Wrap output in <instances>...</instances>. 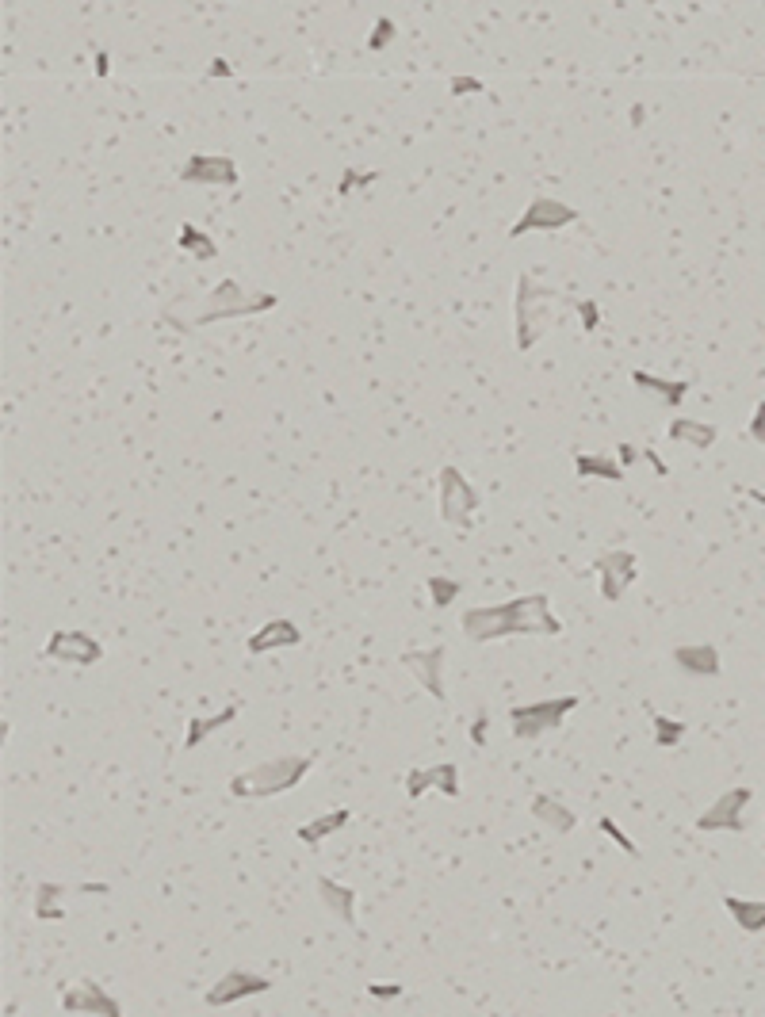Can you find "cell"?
Segmentation results:
<instances>
[{
  "mask_svg": "<svg viewBox=\"0 0 765 1017\" xmlns=\"http://www.w3.org/2000/svg\"><path fill=\"white\" fill-rule=\"evenodd\" d=\"M444 792L448 800H456L459 796V765L456 761H440V765H429V769H414V773H406V796L410 800H421L425 792Z\"/></svg>",
  "mask_w": 765,
  "mask_h": 1017,
  "instance_id": "5bb4252c",
  "label": "cell"
},
{
  "mask_svg": "<svg viewBox=\"0 0 765 1017\" xmlns=\"http://www.w3.org/2000/svg\"><path fill=\"white\" fill-rule=\"evenodd\" d=\"M651 723H655V742L658 746H678L681 738L689 735V723H681V719H670V715L662 712H651Z\"/></svg>",
  "mask_w": 765,
  "mask_h": 1017,
  "instance_id": "83f0119b",
  "label": "cell"
},
{
  "mask_svg": "<svg viewBox=\"0 0 765 1017\" xmlns=\"http://www.w3.org/2000/svg\"><path fill=\"white\" fill-rule=\"evenodd\" d=\"M372 180H379V173H375V169H368V173H364V169H345V176H341V184H337V192L349 195L352 188H368Z\"/></svg>",
  "mask_w": 765,
  "mask_h": 1017,
  "instance_id": "1f68e13d",
  "label": "cell"
},
{
  "mask_svg": "<svg viewBox=\"0 0 765 1017\" xmlns=\"http://www.w3.org/2000/svg\"><path fill=\"white\" fill-rule=\"evenodd\" d=\"M299 643H303V631L295 628L291 620H268V624H261V631L249 635L245 650L249 654H272V650H291L299 647Z\"/></svg>",
  "mask_w": 765,
  "mask_h": 1017,
  "instance_id": "2e32d148",
  "label": "cell"
},
{
  "mask_svg": "<svg viewBox=\"0 0 765 1017\" xmlns=\"http://www.w3.org/2000/svg\"><path fill=\"white\" fill-rule=\"evenodd\" d=\"M643 459H647V463H651V467H655V471H658V475H662V478L670 475V467H666V463H662V459H658V452H651V448H643Z\"/></svg>",
  "mask_w": 765,
  "mask_h": 1017,
  "instance_id": "f35d334b",
  "label": "cell"
},
{
  "mask_svg": "<svg viewBox=\"0 0 765 1017\" xmlns=\"http://www.w3.org/2000/svg\"><path fill=\"white\" fill-rule=\"evenodd\" d=\"M368 995L372 998H398L402 995V983H368Z\"/></svg>",
  "mask_w": 765,
  "mask_h": 1017,
  "instance_id": "d590c367",
  "label": "cell"
},
{
  "mask_svg": "<svg viewBox=\"0 0 765 1017\" xmlns=\"http://www.w3.org/2000/svg\"><path fill=\"white\" fill-rule=\"evenodd\" d=\"M352 823V811L349 807H337V811H326V815H318V819H310L295 830V838L303 845H322L329 834H337V830H345Z\"/></svg>",
  "mask_w": 765,
  "mask_h": 1017,
  "instance_id": "44dd1931",
  "label": "cell"
},
{
  "mask_svg": "<svg viewBox=\"0 0 765 1017\" xmlns=\"http://www.w3.org/2000/svg\"><path fill=\"white\" fill-rule=\"evenodd\" d=\"M616 452H620V467H632L635 459H643V452H639V448H632V444H620Z\"/></svg>",
  "mask_w": 765,
  "mask_h": 1017,
  "instance_id": "74e56055",
  "label": "cell"
},
{
  "mask_svg": "<svg viewBox=\"0 0 765 1017\" xmlns=\"http://www.w3.org/2000/svg\"><path fill=\"white\" fill-rule=\"evenodd\" d=\"M486 731H490V715H479V719L471 723V742H475V746H486Z\"/></svg>",
  "mask_w": 765,
  "mask_h": 1017,
  "instance_id": "8d00e7d4",
  "label": "cell"
},
{
  "mask_svg": "<svg viewBox=\"0 0 765 1017\" xmlns=\"http://www.w3.org/2000/svg\"><path fill=\"white\" fill-rule=\"evenodd\" d=\"M314 769V758L306 754H287V758L261 761L253 769H241L238 777L230 780V796L238 800H272L284 796L295 784H303V777Z\"/></svg>",
  "mask_w": 765,
  "mask_h": 1017,
  "instance_id": "7a4b0ae2",
  "label": "cell"
},
{
  "mask_svg": "<svg viewBox=\"0 0 765 1017\" xmlns=\"http://www.w3.org/2000/svg\"><path fill=\"white\" fill-rule=\"evenodd\" d=\"M746 436H750V440H758V444L765 448V402H758V410H754V417H750Z\"/></svg>",
  "mask_w": 765,
  "mask_h": 1017,
  "instance_id": "836d02e7",
  "label": "cell"
},
{
  "mask_svg": "<svg viewBox=\"0 0 765 1017\" xmlns=\"http://www.w3.org/2000/svg\"><path fill=\"white\" fill-rule=\"evenodd\" d=\"M593 574H597V589L605 601H620L628 593V585L639 578V559L632 551H605L601 559H593Z\"/></svg>",
  "mask_w": 765,
  "mask_h": 1017,
  "instance_id": "30bf717a",
  "label": "cell"
},
{
  "mask_svg": "<svg viewBox=\"0 0 765 1017\" xmlns=\"http://www.w3.org/2000/svg\"><path fill=\"white\" fill-rule=\"evenodd\" d=\"M570 222H578V211L570 203L551 199V195H536L525 207V215L509 226V241H521L525 234H555Z\"/></svg>",
  "mask_w": 765,
  "mask_h": 1017,
  "instance_id": "52a82bcc",
  "label": "cell"
},
{
  "mask_svg": "<svg viewBox=\"0 0 765 1017\" xmlns=\"http://www.w3.org/2000/svg\"><path fill=\"white\" fill-rule=\"evenodd\" d=\"M448 85H452V92H456V96H467V92H482L479 77H452Z\"/></svg>",
  "mask_w": 765,
  "mask_h": 1017,
  "instance_id": "e575fe53",
  "label": "cell"
},
{
  "mask_svg": "<svg viewBox=\"0 0 765 1017\" xmlns=\"http://www.w3.org/2000/svg\"><path fill=\"white\" fill-rule=\"evenodd\" d=\"M597 830H601V834H609L612 842L620 845V849H624V853H628V857H639V845H635L632 838H628V834H624V830H620V826L612 823L609 815H601V819H597Z\"/></svg>",
  "mask_w": 765,
  "mask_h": 1017,
  "instance_id": "f546056e",
  "label": "cell"
},
{
  "mask_svg": "<svg viewBox=\"0 0 765 1017\" xmlns=\"http://www.w3.org/2000/svg\"><path fill=\"white\" fill-rule=\"evenodd\" d=\"M280 303L272 291H257V295H245L238 280H222L215 283L211 295H203V303L196 306V314L188 318V329L196 325H211V322H226V318H245V314H264Z\"/></svg>",
  "mask_w": 765,
  "mask_h": 1017,
  "instance_id": "3957f363",
  "label": "cell"
},
{
  "mask_svg": "<svg viewBox=\"0 0 765 1017\" xmlns=\"http://www.w3.org/2000/svg\"><path fill=\"white\" fill-rule=\"evenodd\" d=\"M727 914L735 918V926L746 933H762L765 930V903L762 899H739V895H727L723 899Z\"/></svg>",
  "mask_w": 765,
  "mask_h": 1017,
  "instance_id": "d4e9b609",
  "label": "cell"
},
{
  "mask_svg": "<svg viewBox=\"0 0 765 1017\" xmlns=\"http://www.w3.org/2000/svg\"><path fill=\"white\" fill-rule=\"evenodd\" d=\"M184 184H207V188H234L238 184V165L226 153H192L180 165Z\"/></svg>",
  "mask_w": 765,
  "mask_h": 1017,
  "instance_id": "8fae6325",
  "label": "cell"
},
{
  "mask_svg": "<svg viewBox=\"0 0 765 1017\" xmlns=\"http://www.w3.org/2000/svg\"><path fill=\"white\" fill-rule=\"evenodd\" d=\"M268 991H272V979H268V975L230 968V972L222 975L219 983L203 995V1002H207V1006H234L241 998H257V995H268Z\"/></svg>",
  "mask_w": 765,
  "mask_h": 1017,
  "instance_id": "4fadbf2b",
  "label": "cell"
},
{
  "mask_svg": "<svg viewBox=\"0 0 765 1017\" xmlns=\"http://www.w3.org/2000/svg\"><path fill=\"white\" fill-rule=\"evenodd\" d=\"M43 658H50V662H66V666H77V670H88V666L104 662V643H100L96 635H88V631L62 628L46 639Z\"/></svg>",
  "mask_w": 765,
  "mask_h": 1017,
  "instance_id": "ba28073f",
  "label": "cell"
},
{
  "mask_svg": "<svg viewBox=\"0 0 765 1017\" xmlns=\"http://www.w3.org/2000/svg\"><path fill=\"white\" fill-rule=\"evenodd\" d=\"M674 666L685 670L689 677H720L723 662L720 650L712 643H697V647H678L674 650Z\"/></svg>",
  "mask_w": 765,
  "mask_h": 1017,
  "instance_id": "ac0fdd59",
  "label": "cell"
},
{
  "mask_svg": "<svg viewBox=\"0 0 765 1017\" xmlns=\"http://www.w3.org/2000/svg\"><path fill=\"white\" fill-rule=\"evenodd\" d=\"M188 257H199V260H215L219 257V245L211 241V234L207 230H199V226H192V222H184L180 226V241H176Z\"/></svg>",
  "mask_w": 765,
  "mask_h": 1017,
  "instance_id": "4316f807",
  "label": "cell"
},
{
  "mask_svg": "<svg viewBox=\"0 0 765 1017\" xmlns=\"http://www.w3.org/2000/svg\"><path fill=\"white\" fill-rule=\"evenodd\" d=\"M238 712H241V704H226V708L215 712V715H192V719H188V735H184V750L203 746V742L215 735V731H222L226 723H234Z\"/></svg>",
  "mask_w": 765,
  "mask_h": 1017,
  "instance_id": "ffe728a7",
  "label": "cell"
},
{
  "mask_svg": "<svg viewBox=\"0 0 765 1017\" xmlns=\"http://www.w3.org/2000/svg\"><path fill=\"white\" fill-rule=\"evenodd\" d=\"M528 811H532V819L544 826V830H551V834H574V826H578V815H574L563 800L547 796V792H540L536 800L528 803Z\"/></svg>",
  "mask_w": 765,
  "mask_h": 1017,
  "instance_id": "e0dca14e",
  "label": "cell"
},
{
  "mask_svg": "<svg viewBox=\"0 0 765 1017\" xmlns=\"http://www.w3.org/2000/svg\"><path fill=\"white\" fill-rule=\"evenodd\" d=\"M459 628L471 643H494V639H509V635H559L563 624L555 620L547 593H528V597H513L505 605L467 608Z\"/></svg>",
  "mask_w": 765,
  "mask_h": 1017,
  "instance_id": "6da1fadb",
  "label": "cell"
},
{
  "mask_svg": "<svg viewBox=\"0 0 765 1017\" xmlns=\"http://www.w3.org/2000/svg\"><path fill=\"white\" fill-rule=\"evenodd\" d=\"M555 299H559V295H555L551 287H544L532 272H525V276L517 280V303H513V310H517V348H521V352H528V348L544 337Z\"/></svg>",
  "mask_w": 765,
  "mask_h": 1017,
  "instance_id": "277c9868",
  "label": "cell"
},
{
  "mask_svg": "<svg viewBox=\"0 0 765 1017\" xmlns=\"http://www.w3.org/2000/svg\"><path fill=\"white\" fill-rule=\"evenodd\" d=\"M746 498H754L758 505H765V490H746Z\"/></svg>",
  "mask_w": 765,
  "mask_h": 1017,
  "instance_id": "ab89813d",
  "label": "cell"
},
{
  "mask_svg": "<svg viewBox=\"0 0 765 1017\" xmlns=\"http://www.w3.org/2000/svg\"><path fill=\"white\" fill-rule=\"evenodd\" d=\"M574 471L578 478H605V482H620L624 478V467L609 459V455H590V452H578L574 455Z\"/></svg>",
  "mask_w": 765,
  "mask_h": 1017,
  "instance_id": "484cf974",
  "label": "cell"
},
{
  "mask_svg": "<svg viewBox=\"0 0 765 1017\" xmlns=\"http://www.w3.org/2000/svg\"><path fill=\"white\" fill-rule=\"evenodd\" d=\"M459 593H463V585H459L456 578H440V574L429 578V597H433V608H448Z\"/></svg>",
  "mask_w": 765,
  "mask_h": 1017,
  "instance_id": "f1b7e54d",
  "label": "cell"
},
{
  "mask_svg": "<svg viewBox=\"0 0 765 1017\" xmlns=\"http://www.w3.org/2000/svg\"><path fill=\"white\" fill-rule=\"evenodd\" d=\"M81 891V884H39L35 888V918L39 922H62L66 918V907L62 899Z\"/></svg>",
  "mask_w": 765,
  "mask_h": 1017,
  "instance_id": "7402d4cb",
  "label": "cell"
},
{
  "mask_svg": "<svg viewBox=\"0 0 765 1017\" xmlns=\"http://www.w3.org/2000/svg\"><path fill=\"white\" fill-rule=\"evenodd\" d=\"M444 658H448V650L444 647L406 650V654H402V666L417 673V681L425 685V693L433 696V700H448V693H444Z\"/></svg>",
  "mask_w": 765,
  "mask_h": 1017,
  "instance_id": "9a60e30c",
  "label": "cell"
},
{
  "mask_svg": "<svg viewBox=\"0 0 765 1017\" xmlns=\"http://www.w3.org/2000/svg\"><path fill=\"white\" fill-rule=\"evenodd\" d=\"M437 509L440 520L452 528H467L471 517L479 513V490L463 478L459 467H444L437 478Z\"/></svg>",
  "mask_w": 765,
  "mask_h": 1017,
  "instance_id": "8992f818",
  "label": "cell"
},
{
  "mask_svg": "<svg viewBox=\"0 0 765 1017\" xmlns=\"http://www.w3.org/2000/svg\"><path fill=\"white\" fill-rule=\"evenodd\" d=\"M391 39H394V20H375V31H372V39H368V50H383V46H391Z\"/></svg>",
  "mask_w": 765,
  "mask_h": 1017,
  "instance_id": "d6a6232c",
  "label": "cell"
},
{
  "mask_svg": "<svg viewBox=\"0 0 765 1017\" xmlns=\"http://www.w3.org/2000/svg\"><path fill=\"white\" fill-rule=\"evenodd\" d=\"M670 440L689 444V448H697V452H708V448L720 440V429H716V425H704V421H693V417H678V421H670Z\"/></svg>",
  "mask_w": 765,
  "mask_h": 1017,
  "instance_id": "603a6c76",
  "label": "cell"
},
{
  "mask_svg": "<svg viewBox=\"0 0 765 1017\" xmlns=\"http://www.w3.org/2000/svg\"><path fill=\"white\" fill-rule=\"evenodd\" d=\"M578 708V696H555V700H532L509 708V727L517 742H536L540 735H551L563 727V719Z\"/></svg>",
  "mask_w": 765,
  "mask_h": 1017,
  "instance_id": "5b68a950",
  "label": "cell"
},
{
  "mask_svg": "<svg viewBox=\"0 0 765 1017\" xmlns=\"http://www.w3.org/2000/svg\"><path fill=\"white\" fill-rule=\"evenodd\" d=\"M750 800H754L750 788H727L720 800L712 803V807L697 819V830L700 834H743L746 830L743 811Z\"/></svg>",
  "mask_w": 765,
  "mask_h": 1017,
  "instance_id": "9c48e42d",
  "label": "cell"
},
{
  "mask_svg": "<svg viewBox=\"0 0 765 1017\" xmlns=\"http://www.w3.org/2000/svg\"><path fill=\"white\" fill-rule=\"evenodd\" d=\"M632 383L639 390H651L658 394L666 406H681L685 402V394H689V379H662V375H647V371H635Z\"/></svg>",
  "mask_w": 765,
  "mask_h": 1017,
  "instance_id": "cb8c5ba5",
  "label": "cell"
},
{
  "mask_svg": "<svg viewBox=\"0 0 765 1017\" xmlns=\"http://www.w3.org/2000/svg\"><path fill=\"white\" fill-rule=\"evenodd\" d=\"M62 1010L77 1017H123V1006L108 995V987H100L96 979H81L66 987L62 995Z\"/></svg>",
  "mask_w": 765,
  "mask_h": 1017,
  "instance_id": "7c38bea8",
  "label": "cell"
},
{
  "mask_svg": "<svg viewBox=\"0 0 765 1017\" xmlns=\"http://www.w3.org/2000/svg\"><path fill=\"white\" fill-rule=\"evenodd\" d=\"M570 310H578V318H582V333H593L597 325H601V310L593 299H567Z\"/></svg>",
  "mask_w": 765,
  "mask_h": 1017,
  "instance_id": "4dcf8cb0",
  "label": "cell"
},
{
  "mask_svg": "<svg viewBox=\"0 0 765 1017\" xmlns=\"http://www.w3.org/2000/svg\"><path fill=\"white\" fill-rule=\"evenodd\" d=\"M318 899H322V907H326L337 922L356 926V891L352 888L337 884V880H329V876H318Z\"/></svg>",
  "mask_w": 765,
  "mask_h": 1017,
  "instance_id": "d6986e66",
  "label": "cell"
}]
</instances>
